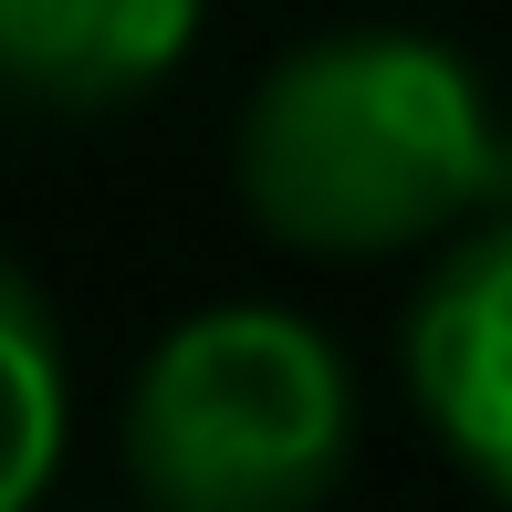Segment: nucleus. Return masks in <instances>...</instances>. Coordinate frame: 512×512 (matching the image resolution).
<instances>
[{"instance_id": "f257e3e1", "label": "nucleus", "mask_w": 512, "mask_h": 512, "mask_svg": "<svg viewBox=\"0 0 512 512\" xmlns=\"http://www.w3.org/2000/svg\"><path fill=\"white\" fill-rule=\"evenodd\" d=\"M230 178L283 251L387 262L512 199V126L460 42L345 21L272 53L230 136Z\"/></svg>"}, {"instance_id": "20e7f679", "label": "nucleus", "mask_w": 512, "mask_h": 512, "mask_svg": "<svg viewBox=\"0 0 512 512\" xmlns=\"http://www.w3.org/2000/svg\"><path fill=\"white\" fill-rule=\"evenodd\" d=\"M209 0H0V84L53 115H115L189 63Z\"/></svg>"}, {"instance_id": "423d86ee", "label": "nucleus", "mask_w": 512, "mask_h": 512, "mask_svg": "<svg viewBox=\"0 0 512 512\" xmlns=\"http://www.w3.org/2000/svg\"><path fill=\"white\" fill-rule=\"evenodd\" d=\"M0 95H11V84H0Z\"/></svg>"}, {"instance_id": "7ed1b4c3", "label": "nucleus", "mask_w": 512, "mask_h": 512, "mask_svg": "<svg viewBox=\"0 0 512 512\" xmlns=\"http://www.w3.org/2000/svg\"><path fill=\"white\" fill-rule=\"evenodd\" d=\"M398 366L460 481L512 512V199L439 251V272L398 314Z\"/></svg>"}, {"instance_id": "39448f33", "label": "nucleus", "mask_w": 512, "mask_h": 512, "mask_svg": "<svg viewBox=\"0 0 512 512\" xmlns=\"http://www.w3.org/2000/svg\"><path fill=\"white\" fill-rule=\"evenodd\" d=\"M74 439V356L63 314L32 272L0 251V512H42Z\"/></svg>"}, {"instance_id": "f03ea898", "label": "nucleus", "mask_w": 512, "mask_h": 512, "mask_svg": "<svg viewBox=\"0 0 512 512\" xmlns=\"http://www.w3.org/2000/svg\"><path fill=\"white\" fill-rule=\"evenodd\" d=\"M115 439L147 512H324L356 460V377L293 304H199L147 345Z\"/></svg>"}]
</instances>
